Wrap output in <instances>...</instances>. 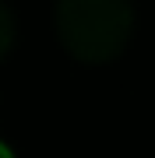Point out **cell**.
I'll return each mask as SVG.
<instances>
[{
	"label": "cell",
	"mask_w": 155,
	"mask_h": 158,
	"mask_svg": "<svg viewBox=\"0 0 155 158\" xmlns=\"http://www.w3.org/2000/svg\"><path fill=\"white\" fill-rule=\"evenodd\" d=\"M11 42H14V14L0 4V56L11 49Z\"/></svg>",
	"instance_id": "7a4b0ae2"
},
{
	"label": "cell",
	"mask_w": 155,
	"mask_h": 158,
	"mask_svg": "<svg viewBox=\"0 0 155 158\" xmlns=\"http://www.w3.org/2000/svg\"><path fill=\"white\" fill-rule=\"evenodd\" d=\"M134 32L131 0H60L57 35L71 56L85 63L116 60Z\"/></svg>",
	"instance_id": "6da1fadb"
},
{
	"label": "cell",
	"mask_w": 155,
	"mask_h": 158,
	"mask_svg": "<svg viewBox=\"0 0 155 158\" xmlns=\"http://www.w3.org/2000/svg\"><path fill=\"white\" fill-rule=\"evenodd\" d=\"M0 158H14V155H11V148H7L4 141H0Z\"/></svg>",
	"instance_id": "3957f363"
}]
</instances>
